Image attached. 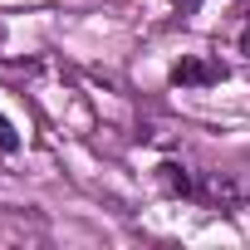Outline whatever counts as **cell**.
<instances>
[{"instance_id":"cell-4","label":"cell","mask_w":250,"mask_h":250,"mask_svg":"<svg viewBox=\"0 0 250 250\" xmlns=\"http://www.w3.org/2000/svg\"><path fill=\"white\" fill-rule=\"evenodd\" d=\"M240 54H245V59H250V20H245V25H240Z\"/></svg>"},{"instance_id":"cell-5","label":"cell","mask_w":250,"mask_h":250,"mask_svg":"<svg viewBox=\"0 0 250 250\" xmlns=\"http://www.w3.org/2000/svg\"><path fill=\"white\" fill-rule=\"evenodd\" d=\"M196 5H201V0H182V10H196Z\"/></svg>"},{"instance_id":"cell-2","label":"cell","mask_w":250,"mask_h":250,"mask_svg":"<svg viewBox=\"0 0 250 250\" xmlns=\"http://www.w3.org/2000/svg\"><path fill=\"white\" fill-rule=\"evenodd\" d=\"M157 177H162V187H167L172 196H196V182L187 177V167H177V162H162V167H157Z\"/></svg>"},{"instance_id":"cell-3","label":"cell","mask_w":250,"mask_h":250,"mask_svg":"<svg viewBox=\"0 0 250 250\" xmlns=\"http://www.w3.org/2000/svg\"><path fill=\"white\" fill-rule=\"evenodd\" d=\"M15 147H20V133H15V123L0 113V152H15Z\"/></svg>"},{"instance_id":"cell-1","label":"cell","mask_w":250,"mask_h":250,"mask_svg":"<svg viewBox=\"0 0 250 250\" xmlns=\"http://www.w3.org/2000/svg\"><path fill=\"white\" fill-rule=\"evenodd\" d=\"M226 79V64L221 59H182L177 69H172V83H182V88H201V83H221Z\"/></svg>"}]
</instances>
